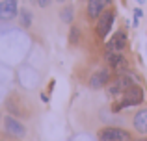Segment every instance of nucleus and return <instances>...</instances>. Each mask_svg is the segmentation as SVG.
<instances>
[{
    "instance_id": "0eeeda50",
    "label": "nucleus",
    "mask_w": 147,
    "mask_h": 141,
    "mask_svg": "<svg viewBox=\"0 0 147 141\" xmlns=\"http://www.w3.org/2000/svg\"><path fill=\"white\" fill-rule=\"evenodd\" d=\"M112 82V69L110 67H102V69L95 71L90 76V87L91 89H102V87L110 86Z\"/></svg>"
},
{
    "instance_id": "f257e3e1",
    "label": "nucleus",
    "mask_w": 147,
    "mask_h": 141,
    "mask_svg": "<svg viewBox=\"0 0 147 141\" xmlns=\"http://www.w3.org/2000/svg\"><path fill=\"white\" fill-rule=\"evenodd\" d=\"M119 97H121V98L117 100V104L112 108V112H114V113L121 112V110H125V108H134V106H140L142 102H144L145 95H144L142 86H140V84H136V86L129 87V89H127L123 95H119Z\"/></svg>"
},
{
    "instance_id": "9b49d317",
    "label": "nucleus",
    "mask_w": 147,
    "mask_h": 141,
    "mask_svg": "<svg viewBox=\"0 0 147 141\" xmlns=\"http://www.w3.org/2000/svg\"><path fill=\"white\" fill-rule=\"evenodd\" d=\"M132 126L138 134H147V108H142L134 113L132 117Z\"/></svg>"
},
{
    "instance_id": "7ed1b4c3",
    "label": "nucleus",
    "mask_w": 147,
    "mask_h": 141,
    "mask_svg": "<svg viewBox=\"0 0 147 141\" xmlns=\"http://www.w3.org/2000/svg\"><path fill=\"white\" fill-rule=\"evenodd\" d=\"M99 141H132V134L121 126H104L99 130Z\"/></svg>"
},
{
    "instance_id": "f3484780",
    "label": "nucleus",
    "mask_w": 147,
    "mask_h": 141,
    "mask_svg": "<svg viewBox=\"0 0 147 141\" xmlns=\"http://www.w3.org/2000/svg\"><path fill=\"white\" fill-rule=\"evenodd\" d=\"M41 100H43V102H49V97L45 93H41Z\"/></svg>"
},
{
    "instance_id": "aec40b11",
    "label": "nucleus",
    "mask_w": 147,
    "mask_h": 141,
    "mask_svg": "<svg viewBox=\"0 0 147 141\" xmlns=\"http://www.w3.org/2000/svg\"><path fill=\"white\" fill-rule=\"evenodd\" d=\"M56 2H58V4H63V2H65V0H56Z\"/></svg>"
},
{
    "instance_id": "4468645a",
    "label": "nucleus",
    "mask_w": 147,
    "mask_h": 141,
    "mask_svg": "<svg viewBox=\"0 0 147 141\" xmlns=\"http://www.w3.org/2000/svg\"><path fill=\"white\" fill-rule=\"evenodd\" d=\"M80 41V30L76 26H71L69 30V45H76Z\"/></svg>"
},
{
    "instance_id": "6ab92c4d",
    "label": "nucleus",
    "mask_w": 147,
    "mask_h": 141,
    "mask_svg": "<svg viewBox=\"0 0 147 141\" xmlns=\"http://www.w3.org/2000/svg\"><path fill=\"white\" fill-rule=\"evenodd\" d=\"M132 141H147V138H140V139H132Z\"/></svg>"
},
{
    "instance_id": "39448f33",
    "label": "nucleus",
    "mask_w": 147,
    "mask_h": 141,
    "mask_svg": "<svg viewBox=\"0 0 147 141\" xmlns=\"http://www.w3.org/2000/svg\"><path fill=\"white\" fill-rule=\"evenodd\" d=\"M104 59H106V65L110 67L112 71H115L117 74H123V72L130 71L129 69V61L123 56V52H104Z\"/></svg>"
},
{
    "instance_id": "9d476101",
    "label": "nucleus",
    "mask_w": 147,
    "mask_h": 141,
    "mask_svg": "<svg viewBox=\"0 0 147 141\" xmlns=\"http://www.w3.org/2000/svg\"><path fill=\"white\" fill-rule=\"evenodd\" d=\"M104 9H108V7L102 0H88L86 2V13L91 21H97L100 15L104 13Z\"/></svg>"
},
{
    "instance_id": "a211bd4d",
    "label": "nucleus",
    "mask_w": 147,
    "mask_h": 141,
    "mask_svg": "<svg viewBox=\"0 0 147 141\" xmlns=\"http://www.w3.org/2000/svg\"><path fill=\"white\" fill-rule=\"evenodd\" d=\"M102 2L106 4V7H108V6H112V2H114V0H102Z\"/></svg>"
},
{
    "instance_id": "f8f14e48",
    "label": "nucleus",
    "mask_w": 147,
    "mask_h": 141,
    "mask_svg": "<svg viewBox=\"0 0 147 141\" xmlns=\"http://www.w3.org/2000/svg\"><path fill=\"white\" fill-rule=\"evenodd\" d=\"M19 22H21L22 28H30V26H32V11H30L28 7H22V9L19 11Z\"/></svg>"
},
{
    "instance_id": "dca6fc26",
    "label": "nucleus",
    "mask_w": 147,
    "mask_h": 141,
    "mask_svg": "<svg viewBox=\"0 0 147 141\" xmlns=\"http://www.w3.org/2000/svg\"><path fill=\"white\" fill-rule=\"evenodd\" d=\"M142 15H144V13H142V9H140V7H136V9H134V17H136V19H140Z\"/></svg>"
},
{
    "instance_id": "423d86ee",
    "label": "nucleus",
    "mask_w": 147,
    "mask_h": 141,
    "mask_svg": "<svg viewBox=\"0 0 147 141\" xmlns=\"http://www.w3.org/2000/svg\"><path fill=\"white\" fill-rule=\"evenodd\" d=\"M4 132L15 139H22L26 136V126L19 119H15L11 115H6L4 117Z\"/></svg>"
},
{
    "instance_id": "6e6552de",
    "label": "nucleus",
    "mask_w": 147,
    "mask_h": 141,
    "mask_svg": "<svg viewBox=\"0 0 147 141\" xmlns=\"http://www.w3.org/2000/svg\"><path fill=\"white\" fill-rule=\"evenodd\" d=\"M19 0H0V21L7 22L19 17Z\"/></svg>"
},
{
    "instance_id": "412c9836",
    "label": "nucleus",
    "mask_w": 147,
    "mask_h": 141,
    "mask_svg": "<svg viewBox=\"0 0 147 141\" xmlns=\"http://www.w3.org/2000/svg\"><path fill=\"white\" fill-rule=\"evenodd\" d=\"M86 2H88V0H86Z\"/></svg>"
},
{
    "instance_id": "2eb2a0df",
    "label": "nucleus",
    "mask_w": 147,
    "mask_h": 141,
    "mask_svg": "<svg viewBox=\"0 0 147 141\" xmlns=\"http://www.w3.org/2000/svg\"><path fill=\"white\" fill-rule=\"evenodd\" d=\"M50 2H52V0H36V4H37L39 7H49Z\"/></svg>"
},
{
    "instance_id": "f03ea898",
    "label": "nucleus",
    "mask_w": 147,
    "mask_h": 141,
    "mask_svg": "<svg viewBox=\"0 0 147 141\" xmlns=\"http://www.w3.org/2000/svg\"><path fill=\"white\" fill-rule=\"evenodd\" d=\"M136 84H138L136 72L127 71V72H123V74H117L110 82V86H108V93H110L112 97H117V95H123L127 89H129V87L136 86Z\"/></svg>"
},
{
    "instance_id": "1a4fd4ad",
    "label": "nucleus",
    "mask_w": 147,
    "mask_h": 141,
    "mask_svg": "<svg viewBox=\"0 0 147 141\" xmlns=\"http://www.w3.org/2000/svg\"><path fill=\"white\" fill-rule=\"evenodd\" d=\"M127 47V33L125 32H115L112 39L106 43V52H123Z\"/></svg>"
},
{
    "instance_id": "ddd939ff",
    "label": "nucleus",
    "mask_w": 147,
    "mask_h": 141,
    "mask_svg": "<svg viewBox=\"0 0 147 141\" xmlns=\"http://www.w3.org/2000/svg\"><path fill=\"white\" fill-rule=\"evenodd\" d=\"M60 19L65 22V24H71L75 21V7L73 6H65L63 9L60 11Z\"/></svg>"
},
{
    "instance_id": "20e7f679",
    "label": "nucleus",
    "mask_w": 147,
    "mask_h": 141,
    "mask_svg": "<svg viewBox=\"0 0 147 141\" xmlns=\"http://www.w3.org/2000/svg\"><path fill=\"white\" fill-rule=\"evenodd\" d=\"M114 21H115V11L114 9H104V13L97 19V26H95V32H97L99 39H106L108 33H110L112 26H114Z\"/></svg>"
}]
</instances>
